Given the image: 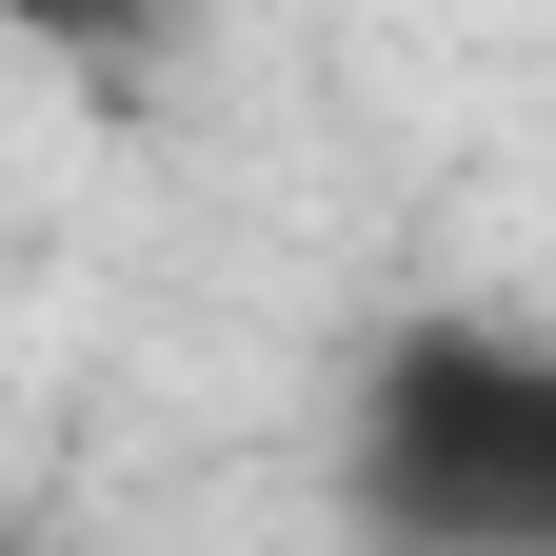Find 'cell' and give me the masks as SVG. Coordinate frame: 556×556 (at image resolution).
Here are the masks:
<instances>
[{
  "mask_svg": "<svg viewBox=\"0 0 556 556\" xmlns=\"http://www.w3.org/2000/svg\"><path fill=\"white\" fill-rule=\"evenodd\" d=\"M338 477L378 556H556V338H397Z\"/></svg>",
  "mask_w": 556,
  "mask_h": 556,
  "instance_id": "1",
  "label": "cell"
},
{
  "mask_svg": "<svg viewBox=\"0 0 556 556\" xmlns=\"http://www.w3.org/2000/svg\"><path fill=\"white\" fill-rule=\"evenodd\" d=\"M21 21H40V40H119L139 0H21Z\"/></svg>",
  "mask_w": 556,
  "mask_h": 556,
  "instance_id": "2",
  "label": "cell"
}]
</instances>
